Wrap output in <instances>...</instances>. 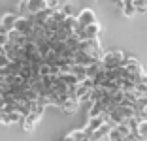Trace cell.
<instances>
[{
    "mask_svg": "<svg viewBox=\"0 0 147 141\" xmlns=\"http://www.w3.org/2000/svg\"><path fill=\"white\" fill-rule=\"evenodd\" d=\"M123 13H125L126 17H132V15H136V6H134V2H132V0H125V4H123Z\"/></svg>",
    "mask_w": 147,
    "mask_h": 141,
    "instance_id": "cell-14",
    "label": "cell"
},
{
    "mask_svg": "<svg viewBox=\"0 0 147 141\" xmlns=\"http://www.w3.org/2000/svg\"><path fill=\"white\" fill-rule=\"evenodd\" d=\"M136 134H138V137H140L142 141H147V120H140Z\"/></svg>",
    "mask_w": 147,
    "mask_h": 141,
    "instance_id": "cell-15",
    "label": "cell"
},
{
    "mask_svg": "<svg viewBox=\"0 0 147 141\" xmlns=\"http://www.w3.org/2000/svg\"><path fill=\"white\" fill-rule=\"evenodd\" d=\"M8 42H9V36H8V32H4V30L0 28V45H6Z\"/></svg>",
    "mask_w": 147,
    "mask_h": 141,
    "instance_id": "cell-18",
    "label": "cell"
},
{
    "mask_svg": "<svg viewBox=\"0 0 147 141\" xmlns=\"http://www.w3.org/2000/svg\"><path fill=\"white\" fill-rule=\"evenodd\" d=\"M140 119H142V120H147V107H143L142 111H140Z\"/></svg>",
    "mask_w": 147,
    "mask_h": 141,
    "instance_id": "cell-20",
    "label": "cell"
},
{
    "mask_svg": "<svg viewBox=\"0 0 147 141\" xmlns=\"http://www.w3.org/2000/svg\"><path fill=\"white\" fill-rule=\"evenodd\" d=\"M34 126H36V122L32 119H28V117L23 120V130H25V132H32V130H34Z\"/></svg>",
    "mask_w": 147,
    "mask_h": 141,
    "instance_id": "cell-17",
    "label": "cell"
},
{
    "mask_svg": "<svg viewBox=\"0 0 147 141\" xmlns=\"http://www.w3.org/2000/svg\"><path fill=\"white\" fill-rule=\"evenodd\" d=\"M76 19H78V23L83 26V28L96 23V15H94V11H92V9H83V11H79Z\"/></svg>",
    "mask_w": 147,
    "mask_h": 141,
    "instance_id": "cell-5",
    "label": "cell"
},
{
    "mask_svg": "<svg viewBox=\"0 0 147 141\" xmlns=\"http://www.w3.org/2000/svg\"><path fill=\"white\" fill-rule=\"evenodd\" d=\"M13 30H17V32H21V34H25V36H30L32 19H30V17H21V15H19L17 21H15V26H13Z\"/></svg>",
    "mask_w": 147,
    "mask_h": 141,
    "instance_id": "cell-4",
    "label": "cell"
},
{
    "mask_svg": "<svg viewBox=\"0 0 147 141\" xmlns=\"http://www.w3.org/2000/svg\"><path fill=\"white\" fill-rule=\"evenodd\" d=\"M125 141H142V139L138 137V134H136V132H132L130 136H126V137H125Z\"/></svg>",
    "mask_w": 147,
    "mask_h": 141,
    "instance_id": "cell-19",
    "label": "cell"
},
{
    "mask_svg": "<svg viewBox=\"0 0 147 141\" xmlns=\"http://www.w3.org/2000/svg\"><path fill=\"white\" fill-rule=\"evenodd\" d=\"M113 2H115V4L119 6V8H123V4H125V0H113Z\"/></svg>",
    "mask_w": 147,
    "mask_h": 141,
    "instance_id": "cell-21",
    "label": "cell"
},
{
    "mask_svg": "<svg viewBox=\"0 0 147 141\" xmlns=\"http://www.w3.org/2000/svg\"><path fill=\"white\" fill-rule=\"evenodd\" d=\"M62 141H76V139H74V137L68 134V136H64V139H62Z\"/></svg>",
    "mask_w": 147,
    "mask_h": 141,
    "instance_id": "cell-22",
    "label": "cell"
},
{
    "mask_svg": "<svg viewBox=\"0 0 147 141\" xmlns=\"http://www.w3.org/2000/svg\"><path fill=\"white\" fill-rule=\"evenodd\" d=\"M17 17L19 15H13V13H4V15L0 17V28L4 30V32H11L13 26H15Z\"/></svg>",
    "mask_w": 147,
    "mask_h": 141,
    "instance_id": "cell-6",
    "label": "cell"
},
{
    "mask_svg": "<svg viewBox=\"0 0 147 141\" xmlns=\"http://www.w3.org/2000/svg\"><path fill=\"white\" fill-rule=\"evenodd\" d=\"M111 128H113L111 124H109V122H106L104 126H102V128H98L94 134H92V136H91V139H92V141H102L104 137H108V134H109V130H111Z\"/></svg>",
    "mask_w": 147,
    "mask_h": 141,
    "instance_id": "cell-10",
    "label": "cell"
},
{
    "mask_svg": "<svg viewBox=\"0 0 147 141\" xmlns=\"http://www.w3.org/2000/svg\"><path fill=\"white\" fill-rule=\"evenodd\" d=\"M125 58H126V55L121 51H106L102 55V58H100V62H102V66L106 70H115V68H123Z\"/></svg>",
    "mask_w": 147,
    "mask_h": 141,
    "instance_id": "cell-1",
    "label": "cell"
},
{
    "mask_svg": "<svg viewBox=\"0 0 147 141\" xmlns=\"http://www.w3.org/2000/svg\"><path fill=\"white\" fill-rule=\"evenodd\" d=\"M145 102H147V96H145Z\"/></svg>",
    "mask_w": 147,
    "mask_h": 141,
    "instance_id": "cell-23",
    "label": "cell"
},
{
    "mask_svg": "<svg viewBox=\"0 0 147 141\" xmlns=\"http://www.w3.org/2000/svg\"><path fill=\"white\" fill-rule=\"evenodd\" d=\"M47 0H28V11H30V15H34V13H40L43 11V9H47Z\"/></svg>",
    "mask_w": 147,
    "mask_h": 141,
    "instance_id": "cell-7",
    "label": "cell"
},
{
    "mask_svg": "<svg viewBox=\"0 0 147 141\" xmlns=\"http://www.w3.org/2000/svg\"><path fill=\"white\" fill-rule=\"evenodd\" d=\"M79 105H81V102H79L78 98H68L64 103H62L61 109H62L64 113H68V115H72V113H76V111L79 109Z\"/></svg>",
    "mask_w": 147,
    "mask_h": 141,
    "instance_id": "cell-8",
    "label": "cell"
},
{
    "mask_svg": "<svg viewBox=\"0 0 147 141\" xmlns=\"http://www.w3.org/2000/svg\"><path fill=\"white\" fill-rule=\"evenodd\" d=\"M83 30H85V40H96L100 36V25H98V23L85 26Z\"/></svg>",
    "mask_w": 147,
    "mask_h": 141,
    "instance_id": "cell-12",
    "label": "cell"
},
{
    "mask_svg": "<svg viewBox=\"0 0 147 141\" xmlns=\"http://www.w3.org/2000/svg\"><path fill=\"white\" fill-rule=\"evenodd\" d=\"M8 36H9V42L15 43V45H26V43L30 42V40H28V36L21 34V32H17V30H11V32H8Z\"/></svg>",
    "mask_w": 147,
    "mask_h": 141,
    "instance_id": "cell-9",
    "label": "cell"
},
{
    "mask_svg": "<svg viewBox=\"0 0 147 141\" xmlns=\"http://www.w3.org/2000/svg\"><path fill=\"white\" fill-rule=\"evenodd\" d=\"M125 134L121 132V130L117 128V126H113L111 130H109V134H108V137H106V139L108 141H125Z\"/></svg>",
    "mask_w": 147,
    "mask_h": 141,
    "instance_id": "cell-13",
    "label": "cell"
},
{
    "mask_svg": "<svg viewBox=\"0 0 147 141\" xmlns=\"http://www.w3.org/2000/svg\"><path fill=\"white\" fill-rule=\"evenodd\" d=\"M17 9H19V15H21V17H30V11H28V0H19Z\"/></svg>",
    "mask_w": 147,
    "mask_h": 141,
    "instance_id": "cell-16",
    "label": "cell"
},
{
    "mask_svg": "<svg viewBox=\"0 0 147 141\" xmlns=\"http://www.w3.org/2000/svg\"><path fill=\"white\" fill-rule=\"evenodd\" d=\"M79 51L87 53V55L92 56L94 60H100V58H102V55H104L98 38H96V40H83V42L79 43Z\"/></svg>",
    "mask_w": 147,
    "mask_h": 141,
    "instance_id": "cell-2",
    "label": "cell"
},
{
    "mask_svg": "<svg viewBox=\"0 0 147 141\" xmlns=\"http://www.w3.org/2000/svg\"><path fill=\"white\" fill-rule=\"evenodd\" d=\"M106 122H108V115L104 113V115H100V117H94V119H89V122H87V126H85L83 130H85V132L89 134V137H91L92 134H94L98 128H102V126H104Z\"/></svg>",
    "mask_w": 147,
    "mask_h": 141,
    "instance_id": "cell-3",
    "label": "cell"
},
{
    "mask_svg": "<svg viewBox=\"0 0 147 141\" xmlns=\"http://www.w3.org/2000/svg\"><path fill=\"white\" fill-rule=\"evenodd\" d=\"M104 66H102V62H100V60H96V62H92L91 66H87V77H89V79H94L96 75H98L100 72H104Z\"/></svg>",
    "mask_w": 147,
    "mask_h": 141,
    "instance_id": "cell-11",
    "label": "cell"
}]
</instances>
